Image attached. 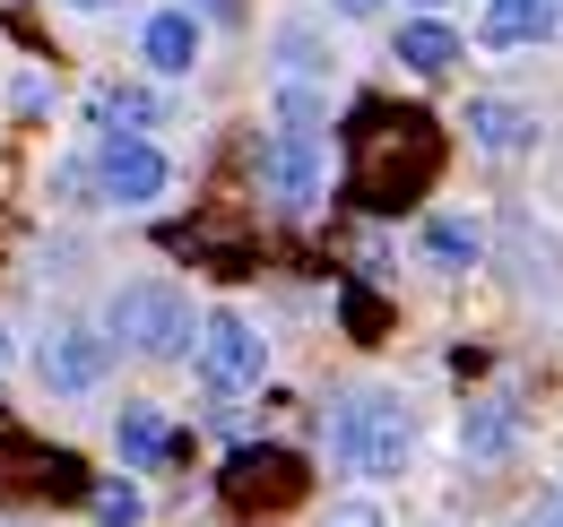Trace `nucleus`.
I'll return each mask as SVG.
<instances>
[{
	"label": "nucleus",
	"mask_w": 563,
	"mask_h": 527,
	"mask_svg": "<svg viewBox=\"0 0 563 527\" xmlns=\"http://www.w3.org/2000/svg\"><path fill=\"white\" fill-rule=\"evenodd\" d=\"M87 502H96V519H104V527H140L147 519L140 484H122V475H113V484H87Z\"/></svg>",
	"instance_id": "nucleus-17"
},
{
	"label": "nucleus",
	"mask_w": 563,
	"mask_h": 527,
	"mask_svg": "<svg viewBox=\"0 0 563 527\" xmlns=\"http://www.w3.org/2000/svg\"><path fill=\"white\" fill-rule=\"evenodd\" d=\"M547 9H555V26H563V0H547Z\"/></svg>",
	"instance_id": "nucleus-24"
},
{
	"label": "nucleus",
	"mask_w": 563,
	"mask_h": 527,
	"mask_svg": "<svg viewBox=\"0 0 563 527\" xmlns=\"http://www.w3.org/2000/svg\"><path fill=\"white\" fill-rule=\"evenodd\" d=\"M347 329L355 337H382V303H373L364 285H347Z\"/></svg>",
	"instance_id": "nucleus-18"
},
{
	"label": "nucleus",
	"mask_w": 563,
	"mask_h": 527,
	"mask_svg": "<svg viewBox=\"0 0 563 527\" xmlns=\"http://www.w3.org/2000/svg\"><path fill=\"white\" fill-rule=\"evenodd\" d=\"M330 9H347V18H364V9H382V0H330Z\"/></svg>",
	"instance_id": "nucleus-21"
},
{
	"label": "nucleus",
	"mask_w": 563,
	"mask_h": 527,
	"mask_svg": "<svg viewBox=\"0 0 563 527\" xmlns=\"http://www.w3.org/2000/svg\"><path fill=\"white\" fill-rule=\"evenodd\" d=\"M538 35H555V9L547 0H486V44H538Z\"/></svg>",
	"instance_id": "nucleus-11"
},
{
	"label": "nucleus",
	"mask_w": 563,
	"mask_h": 527,
	"mask_svg": "<svg viewBox=\"0 0 563 527\" xmlns=\"http://www.w3.org/2000/svg\"><path fill=\"white\" fill-rule=\"evenodd\" d=\"M113 441H122V459H131V467L174 459V433H165V415H156V406H131V415L113 424Z\"/></svg>",
	"instance_id": "nucleus-14"
},
{
	"label": "nucleus",
	"mask_w": 563,
	"mask_h": 527,
	"mask_svg": "<svg viewBox=\"0 0 563 527\" xmlns=\"http://www.w3.org/2000/svg\"><path fill=\"white\" fill-rule=\"evenodd\" d=\"M468 131L486 138L494 156H520V147H538V122H529L520 104H503V96H486V104H468Z\"/></svg>",
	"instance_id": "nucleus-10"
},
{
	"label": "nucleus",
	"mask_w": 563,
	"mask_h": 527,
	"mask_svg": "<svg viewBox=\"0 0 563 527\" xmlns=\"http://www.w3.org/2000/svg\"><path fill=\"white\" fill-rule=\"evenodd\" d=\"M200 9H209V18H234V0H200Z\"/></svg>",
	"instance_id": "nucleus-22"
},
{
	"label": "nucleus",
	"mask_w": 563,
	"mask_h": 527,
	"mask_svg": "<svg viewBox=\"0 0 563 527\" xmlns=\"http://www.w3.org/2000/svg\"><path fill=\"white\" fill-rule=\"evenodd\" d=\"M113 346H131V355H183L191 346V303H183V285H122L113 294Z\"/></svg>",
	"instance_id": "nucleus-3"
},
{
	"label": "nucleus",
	"mask_w": 563,
	"mask_h": 527,
	"mask_svg": "<svg viewBox=\"0 0 563 527\" xmlns=\"http://www.w3.org/2000/svg\"><path fill=\"white\" fill-rule=\"evenodd\" d=\"M261 182H269V199H286V208H312V199H321V138L278 131L261 147Z\"/></svg>",
	"instance_id": "nucleus-6"
},
{
	"label": "nucleus",
	"mask_w": 563,
	"mask_h": 527,
	"mask_svg": "<svg viewBox=\"0 0 563 527\" xmlns=\"http://www.w3.org/2000/svg\"><path fill=\"white\" fill-rule=\"evenodd\" d=\"M0 363H9V337H0Z\"/></svg>",
	"instance_id": "nucleus-25"
},
{
	"label": "nucleus",
	"mask_w": 563,
	"mask_h": 527,
	"mask_svg": "<svg viewBox=\"0 0 563 527\" xmlns=\"http://www.w3.org/2000/svg\"><path fill=\"white\" fill-rule=\"evenodd\" d=\"M35 363H44V390L78 397V390H96V381H104V337H96V329H53Z\"/></svg>",
	"instance_id": "nucleus-7"
},
{
	"label": "nucleus",
	"mask_w": 563,
	"mask_h": 527,
	"mask_svg": "<svg viewBox=\"0 0 563 527\" xmlns=\"http://www.w3.org/2000/svg\"><path fill=\"white\" fill-rule=\"evenodd\" d=\"M424 251H433L442 268H468V260H477V225H460V216H433V225H424Z\"/></svg>",
	"instance_id": "nucleus-15"
},
{
	"label": "nucleus",
	"mask_w": 563,
	"mask_h": 527,
	"mask_svg": "<svg viewBox=\"0 0 563 527\" xmlns=\"http://www.w3.org/2000/svg\"><path fill=\"white\" fill-rule=\"evenodd\" d=\"M408 406L390 390H347L339 406H330V450L355 467V475H399L408 467Z\"/></svg>",
	"instance_id": "nucleus-2"
},
{
	"label": "nucleus",
	"mask_w": 563,
	"mask_h": 527,
	"mask_svg": "<svg viewBox=\"0 0 563 527\" xmlns=\"http://www.w3.org/2000/svg\"><path fill=\"white\" fill-rule=\"evenodd\" d=\"M433 173H442L433 113L390 104V96H364L347 113V191H355V208L399 216V208H417V199L433 191Z\"/></svg>",
	"instance_id": "nucleus-1"
},
{
	"label": "nucleus",
	"mask_w": 563,
	"mask_h": 527,
	"mask_svg": "<svg viewBox=\"0 0 563 527\" xmlns=\"http://www.w3.org/2000/svg\"><path fill=\"white\" fill-rule=\"evenodd\" d=\"M261 372H269L261 329H252L243 312H209V321H200V381L234 397V390H261Z\"/></svg>",
	"instance_id": "nucleus-4"
},
{
	"label": "nucleus",
	"mask_w": 563,
	"mask_h": 527,
	"mask_svg": "<svg viewBox=\"0 0 563 527\" xmlns=\"http://www.w3.org/2000/svg\"><path fill=\"white\" fill-rule=\"evenodd\" d=\"M399 61L424 69V78H442V69L460 61V35H451L442 18H408V26H399Z\"/></svg>",
	"instance_id": "nucleus-12"
},
{
	"label": "nucleus",
	"mask_w": 563,
	"mask_h": 527,
	"mask_svg": "<svg viewBox=\"0 0 563 527\" xmlns=\"http://www.w3.org/2000/svg\"><path fill=\"white\" fill-rule=\"evenodd\" d=\"M70 9H113V0H70Z\"/></svg>",
	"instance_id": "nucleus-23"
},
{
	"label": "nucleus",
	"mask_w": 563,
	"mask_h": 527,
	"mask_svg": "<svg viewBox=\"0 0 563 527\" xmlns=\"http://www.w3.org/2000/svg\"><path fill=\"white\" fill-rule=\"evenodd\" d=\"M140 53H147V69H191V53H200V26H191L183 9H165V18H147Z\"/></svg>",
	"instance_id": "nucleus-13"
},
{
	"label": "nucleus",
	"mask_w": 563,
	"mask_h": 527,
	"mask_svg": "<svg viewBox=\"0 0 563 527\" xmlns=\"http://www.w3.org/2000/svg\"><path fill=\"white\" fill-rule=\"evenodd\" d=\"M520 527H563V493H538V502L520 511Z\"/></svg>",
	"instance_id": "nucleus-19"
},
{
	"label": "nucleus",
	"mask_w": 563,
	"mask_h": 527,
	"mask_svg": "<svg viewBox=\"0 0 563 527\" xmlns=\"http://www.w3.org/2000/svg\"><path fill=\"white\" fill-rule=\"evenodd\" d=\"M104 199H122V208H147V199L165 191V156L147 147V138H122L113 131V147H104Z\"/></svg>",
	"instance_id": "nucleus-8"
},
{
	"label": "nucleus",
	"mask_w": 563,
	"mask_h": 527,
	"mask_svg": "<svg viewBox=\"0 0 563 527\" xmlns=\"http://www.w3.org/2000/svg\"><path fill=\"white\" fill-rule=\"evenodd\" d=\"M511 441H520V406L511 397H477L468 424H460V450L468 459H511Z\"/></svg>",
	"instance_id": "nucleus-9"
},
{
	"label": "nucleus",
	"mask_w": 563,
	"mask_h": 527,
	"mask_svg": "<svg viewBox=\"0 0 563 527\" xmlns=\"http://www.w3.org/2000/svg\"><path fill=\"white\" fill-rule=\"evenodd\" d=\"M330 527H382V519H373L364 502H347V511H330Z\"/></svg>",
	"instance_id": "nucleus-20"
},
{
	"label": "nucleus",
	"mask_w": 563,
	"mask_h": 527,
	"mask_svg": "<svg viewBox=\"0 0 563 527\" xmlns=\"http://www.w3.org/2000/svg\"><path fill=\"white\" fill-rule=\"evenodd\" d=\"M156 113H165V104H156V96H140V87H113V96L96 104V122H104V131H147Z\"/></svg>",
	"instance_id": "nucleus-16"
},
{
	"label": "nucleus",
	"mask_w": 563,
	"mask_h": 527,
	"mask_svg": "<svg viewBox=\"0 0 563 527\" xmlns=\"http://www.w3.org/2000/svg\"><path fill=\"white\" fill-rule=\"evenodd\" d=\"M303 484H312V475H303L295 450H234L225 475H217V493H225L234 511H286Z\"/></svg>",
	"instance_id": "nucleus-5"
}]
</instances>
